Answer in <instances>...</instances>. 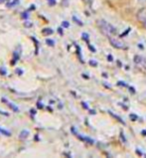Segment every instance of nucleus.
I'll use <instances>...</instances> for the list:
<instances>
[{
    "mask_svg": "<svg viewBox=\"0 0 146 158\" xmlns=\"http://www.w3.org/2000/svg\"><path fill=\"white\" fill-rule=\"evenodd\" d=\"M31 113H32V115H35V113H36V110H31Z\"/></svg>",
    "mask_w": 146,
    "mask_h": 158,
    "instance_id": "23",
    "label": "nucleus"
},
{
    "mask_svg": "<svg viewBox=\"0 0 146 158\" xmlns=\"http://www.w3.org/2000/svg\"><path fill=\"white\" fill-rule=\"evenodd\" d=\"M19 3V0H12V1H8L6 3V6L8 7V8H11V7L17 5V4Z\"/></svg>",
    "mask_w": 146,
    "mask_h": 158,
    "instance_id": "5",
    "label": "nucleus"
},
{
    "mask_svg": "<svg viewBox=\"0 0 146 158\" xmlns=\"http://www.w3.org/2000/svg\"><path fill=\"white\" fill-rule=\"evenodd\" d=\"M136 18L140 23H143L146 21V7L139 9V11L136 14Z\"/></svg>",
    "mask_w": 146,
    "mask_h": 158,
    "instance_id": "3",
    "label": "nucleus"
},
{
    "mask_svg": "<svg viewBox=\"0 0 146 158\" xmlns=\"http://www.w3.org/2000/svg\"><path fill=\"white\" fill-rule=\"evenodd\" d=\"M0 113H1V115H9L7 112H3V111H0Z\"/></svg>",
    "mask_w": 146,
    "mask_h": 158,
    "instance_id": "22",
    "label": "nucleus"
},
{
    "mask_svg": "<svg viewBox=\"0 0 146 158\" xmlns=\"http://www.w3.org/2000/svg\"><path fill=\"white\" fill-rule=\"evenodd\" d=\"M73 19H74V20H75V21H76V23H79V24H80V26H83V23H82V22H81V21H79L78 19H76V17H74V18H73Z\"/></svg>",
    "mask_w": 146,
    "mask_h": 158,
    "instance_id": "16",
    "label": "nucleus"
},
{
    "mask_svg": "<svg viewBox=\"0 0 146 158\" xmlns=\"http://www.w3.org/2000/svg\"><path fill=\"white\" fill-rule=\"evenodd\" d=\"M55 4H56L55 0H49V5L50 6H53V5H55Z\"/></svg>",
    "mask_w": 146,
    "mask_h": 158,
    "instance_id": "13",
    "label": "nucleus"
},
{
    "mask_svg": "<svg viewBox=\"0 0 146 158\" xmlns=\"http://www.w3.org/2000/svg\"><path fill=\"white\" fill-rule=\"evenodd\" d=\"M58 32H59L61 35H63V29H62V28H59V29H58Z\"/></svg>",
    "mask_w": 146,
    "mask_h": 158,
    "instance_id": "18",
    "label": "nucleus"
},
{
    "mask_svg": "<svg viewBox=\"0 0 146 158\" xmlns=\"http://www.w3.org/2000/svg\"><path fill=\"white\" fill-rule=\"evenodd\" d=\"M8 106H10V108H12V110H13L14 111H16V112H17V111L19 110H18V108H17V106H14L13 103H8Z\"/></svg>",
    "mask_w": 146,
    "mask_h": 158,
    "instance_id": "7",
    "label": "nucleus"
},
{
    "mask_svg": "<svg viewBox=\"0 0 146 158\" xmlns=\"http://www.w3.org/2000/svg\"><path fill=\"white\" fill-rule=\"evenodd\" d=\"M25 27H27V28H29V27H31L32 26V23H30V22H25Z\"/></svg>",
    "mask_w": 146,
    "mask_h": 158,
    "instance_id": "14",
    "label": "nucleus"
},
{
    "mask_svg": "<svg viewBox=\"0 0 146 158\" xmlns=\"http://www.w3.org/2000/svg\"><path fill=\"white\" fill-rule=\"evenodd\" d=\"M42 33L44 35H52L54 33V31H53V29H51V28H45V29L42 30Z\"/></svg>",
    "mask_w": 146,
    "mask_h": 158,
    "instance_id": "6",
    "label": "nucleus"
},
{
    "mask_svg": "<svg viewBox=\"0 0 146 158\" xmlns=\"http://www.w3.org/2000/svg\"><path fill=\"white\" fill-rule=\"evenodd\" d=\"M97 27L101 30V33H103L104 36L107 37V38L114 37L115 35H116V29L108 22H106L105 20L101 19L97 21Z\"/></svg>",
    "mask_w": 146,
    "mask_h": 158,
    "instance_id": "1",
    "label": "nucleus"
},
{
    "mask_svg": "<svg viewBox=\"0 0 146 158\" xmlns=\"http://www.w3.org/2000/svg\"><path fill=\"white\" fill-rule=\"evenodd\" d=\"M142 26H143V28H144V29H146V21L142 23Z\"/></svg>",
    "mask_w": 146,
    "mask_h": 158,
    "instance_id": "20",
    "label": "nucleus"
},
{
    "mask_svg": "<svg viewBox=\"0 0 146 158\" xmlns=\"http://www.w3.org/2000/svg\"><path fill=\"white\" fill-rule=\"evenodd\" d=\"M110 43L112 47H114L115 49H123L125 47L124 43L122 41H120L119 39L115 38V37H110Z\"/></svg>",
    "mask_w": 146,
    "mask_h": 158,
    "instance_id": "2",
    "label": "nucleus"
},
{
    "mask_svg": "<svg viewBox=\"0 0 146 158\" xmlns=\"http://www.w3.org/2000/svg\"><path fill=\"white\" fill-rule=\"evenodd\" d=\"M37 108L41 110V108H43V104H42L41 103H37Z\"/></svg>",
    "mask_w": 146,
    "mask_h": 158,
    "instance_id": "17",
    "label": "nucleus"
},
{
    "mask_svg": "<svg viewBox=\"0 0 146 158\" xmlns=\"http://www.w3.org/2000/svg\"><path fill=\"white\" fill-rule=\"evenodd\" d=\"M62 26L64 28H68L70 26L69 22H67V21H64V22H62Z\"/></svg>",
    "mask_w": 146,
    "mask_h": 158,
    "instance_id": "11",
    "label": "nucleus"
},
{
    "mask_svg": "<svg viewBox=\"0 0 146 158\" xmlns=\"http://www.w3.org/2000/svg\"><path fill=\"white\" fill-rule=\"evenodd\" d=\"M16 74H17L18 76H21L23 74V70H21V69H16Z\"/></svg>",
    "mask_w": 146,
    "mask_h": 158,
    "instance_id": "12",
    "label": "nucleus"
},
{
    "mask_svg": "<svg viewBox=\"0 0 146 158\" xmlns=\"http://www.w3.org/2000/svg\"><path fill=\"white\" fill-rule=\"evenodd\" d=\"M4 1H9V0H0V3H3Z\"/></svg>",
    "mask_w": 146,
    "mask_h": 158,
    "instance_id": "24",
    "label": "nucleus"
},
{
    "mask_svg": "<svg viewBox=\"0 0 146 158\" xmlns=\"http://www.w3.org/2000/svg\"><path fill=\"white\" fill-rule=\"evenodd\" d=\"M46 44L49 45V46H54L55 45V42L53 41V40H51V39H47V40H46Z\"/></svg>",
    "mask_w": 146,
    "mask_h": 158,
    "instance_id": "8",
    "label": "nucleus"
},
{
    "mask_svg": "<svg viewBox=\"0 0 146 158\" xmlns=\"http://www.w3.org/2000/svg\"><path fill=\"white\" fill-rule=\"evenodd\" d=\"M21 17L23 18V19H27L28 17H29V15H28V12H23L21 14Z\"/></svg>",
    "mask_w": 146,
    "mask_h": 158,
    "instance_id": "10",
    "label": "nucleus"
},
{
    "mask_svg": "<svg viewBox=\"0 0 146 158\" xmlns=\"http://www.w3.org/2000/svg\"><path fill=\"white\" fill-rule=\"evenodd\" d=\"M28 136H29V131L28 130H22L19 134V138L21 140H25L26 138H28Z\"/></svg>",
    "mask_w": 146,
    "mask_h": 158,
    "instance_id": "4",
    "label": "nucleus"
},
{
    "mask_svg": "<svg viewBox=\"0 0 146 158\" xmlns=\"http://www.w3.org/2000/svg\"><path fill=\"white\" fill-rule=\"evenodd\" d=\"M7 74V70L4 68V67H2L1 69H0V75H2V76H5Z\"/></svg>",
    "mask_w": 146,
    "mask_h": 158,
    "instance_id": "9",
    "label": "nucleus"
},
{
    "mask_svg": "<svg viewBox=\"0 0 146 158\" xmlns=\"http://www.w3.org/2000/svg\"><path fill=\"white\" fill-rule=\"evenodd\" d=\"M34 9H35V5H32V6L29 8V10H34Z\"/></svg>",
    "mask_w": 146,
    "mask_h": 158,
    "instance_id": "21",
    "label": "nucleus"
},
{
    "mask_svg": "<svg viewBox=\"0 0 146 158\" xmlns=\"http://www.w3.org/2000/svg\"><path fill=\"white\" fill-rule=\"evenodd\" d=\"M83 39H87V34H83Z\"/></svg>",
    "mask_w": 146,
    "mask_h": 158,
    "instance_id": "19",
    "label": "nucleus"
},
{
    "mask_svg": "<svg viewBox=\"0 0 146 158\" xmlns=\"http://www.w3.org/2000/svg\"><path fill=\"white\" fill-rule=\"evenodd\" d=\"M108 60H110V61H111V60H112V58H111V56H110V55L108 56Z\"/></svg>",
    "mask_w": 146,
    "mask_h": 158,
    "instance_id": "25",
    "label": "nucleus"
},
{
    "mask_svg": "<svg viewBox=\"0 0 146 158\" xmlns=\"http://www.w3.org/2000/svg\"><path fill=\"white\" fill-rule=\"evenodd\" d=\"M90 64L92 65V66H94V67H96V65H97V63L96 61H90Z\"/></svg>",
    "mask_w": 146,
    "mask_h": 158,
    "instance_id": "15",
    "label": "nucleus"
}]
</instances>
